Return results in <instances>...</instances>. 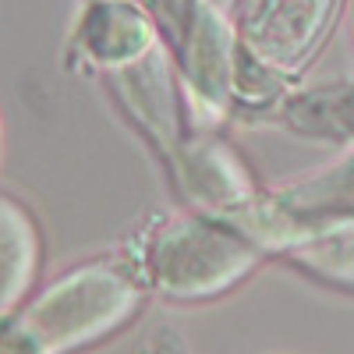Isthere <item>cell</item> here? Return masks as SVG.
Listing matches in <instances>:
<instances>
[{
    "instance_id": "7c38bea8",
    "label": "cell",
    "mask_w": 354,
    "mask_h": 354,
    "mask_svg": "<svg viewBox=\"0 0 354 354\" xmlns=\"http://www.w3.org/2000/svg\"><path fill=\"white\" fill-rule=\"evenodd\" d=\"M287 85H290V78H283L270 64H262L259 57H252L238 43L234 71H230V103H238L245 110H277V103L290 93Z\"/></svg>"
},
{
    "instance_id": "277c9868",
    "label": "cell",
    "mask_w": 354,
    "mask_h": 354,
    "mask_svg": "<svg viewBox=\"0 0 354 354\" xmlns=\"http://www.w3.org/2000/svg\"><path fill=\"white\" fill-rule=\"evenodd\" d=\"M170 53L177 68V82L192 113L195 131H213L230 113V71L234 53H238V32H234L230 15L216 11L209 0H198L195 15L185 28L181 43Z\"/></svg>"
},
{
    "instance_id": "52a82bcc",
    "label": "cell",
    "mask_w": 354,
    "mask_h": 354,
    "mask_svg": "<svg viewBox=\"0 0 354 354\" xmlns=\"http://www.w3.org/2000/svg\"><path fill=\"white\" fill-rule=\"evenodd\" d=\"M110 78L121 103L135 117V124L153 138V145L163 156H170L188 131L181 117V93H177L181 82H177V68L167 46L156 43L145 57L110 71Z\"/></svg>"
},
{
    "instance_id": "30bf717a",
    "label": "cell",
    "mask_w": 354,
    "mask_h": 354,
    "mask_svg": "<svg viewBox=\"0 0 354 354\" xmlns=\"http://www.w3.org/2000/svg\"><path fill=\"white\" fill-rule=\"evenodd\" d=\"M43 241L32 213L11 195H0V315L25 305L36 287Z\"/></svg>"
},
{
    "instance_id": "7a4b0ae2",
    "label": "cell",
    "mask_w": 354,
    "mask_h": 354,
    "mask_svg": "<svg viewBox=\"0 0 354 354\" xmlns=\"http://www.w3.org/2000/svg\"><path fill=\"white\" fill-rule=\"evenodd\" d=\"M145 301V280L121 262H85L50 283L21 315L50 354L93 347L124 330Z\"/></svg>"
},
{
    "instance_id": "3957f363",
    "label": "cell",
    "mask_w": 354,
    "mask_h": 354,
    "mask_svg": "<svg viewBox=\"0 0 354 354\" xmlns=\"http://www.w3.org/2000/svg\"><path fill=\"white\" fill-rule=\"evenodd\" d=\"M344 0H238V43L283 78L301 75L333 32Z\"/></svg>"
},
{
    "instance_id": "9a60e30c",
    "label": "cell",
    "mask_w": 354,
    "mask_h": 354,
    "mask_svg": "<svg viewBox=\"0 0 354 354\" xmlns=\"http://www.w3.org/2000/svg\"><path fill=\"white\" fill-rule=\"evenodd\" d=\"M209 4H213L216 11H223V15H230L234 8H238V0H209Z\"/></svg>"
},
{
    "instance_id": "4fadbf2b",
    "label": "cell",
    "mask_w": 354,
    "mask_h": 354,
    "mask_svg": "<svg viewBox=\"0 0 354 354\" xmlns=\"http://www.w3.org/2000/svg\"><path fill=\"white\" fill-rule=\"evenodd\" d=\"M131 4H138L145 15H149V21L156 25V36L167 43V50H174L177 43H181L198 0H131Z\"/></svg>"
},
{
    "instance_id": "ba28073f",
    "label": "cell",
    "mask_w": 354,
    "mask_h": 354,
    "mask_svg": "<svg viewBox=\"0 0 354 354\" xmlns=\"http://www.w3.org/2000/svg\"><path fill=\"white\" fill-rule=\"evenodd\" d=\"M160 43L156 25L131 0H93L78 21V46L85 61L117 71Z\"/></svg>"
},
{
    "instance_id": "5bb4252c",
    "label": "cell",
    "mask_w": 354,
    "mask_h": 354,
    "mask_svg": "<svg viewBox=\"0 0 354 354\" xmlns=\"http://www.w3.org/2000/svg\"><path fill=\"white\" fill-rule=\"evenodd\" d=\"M0 354H50L43 340L32 333V326L25 322L21 308L0 315Z\"/></svg>"
},
{
    "instance_id": "e0dca14e",
    "label": "cell",
    "mask_w": 354,
    "mask_h": 354,
    "mask_svg": "<svg viewBox=\"0 0 354 354\" xmlns=\"http://www.w3.org/2000/svg\"><path fill=\"white\" fill-rule=\"evenodd\" d=\"M0 135H4V131H0Z\"/></svg>"
},
{
    "instance_id": "8992f818",
    "label": "cell",
    "mask_w": 354,
    "mask_h": 354,
    "mask_svg": "<svg viewBox=\"0 0 354 354\" xmlns=\"http://www.w3.org/2000/svg\"><path fill=\"white\" fill-rule=\"evenodd\" d=\"M270 255H283L319 283L354 290V213H294L280 205Z\"/></svg>"
},
{
    "instance_id": "2e32d148",
    "label": "cell",
    "mask_w": 354,
    "mask_h": 354,
    "mask_svg": "<svg viewBox=\"0 0 354 354\" xmlns=\"http://www.w3.org/2000/svg\"><path fill=\"white\" fill-rule=\"evenodd\" d=\"M351 36H354V0H351Z\"/></svg>"
},
{
    "instance_id": "9c48e42d",
    "label": "cell",
    "mask_w": 354,
    "mask_h": 354,
    "mask_svg": "<svg viewBox=\"0 0 354 354\" xmlns=\"http://www.w3.org/2000/svg\"><path fill=\"white\" fill-rule=\"evenodd\" d=\"M277 121L301 138L354 145V82H326L287 93L277 103Z\"/></svg>"
},
{
    "instance_id": "8fae6325",
    "label": "cell",
    "mask_w": 354,
    "mask_h": 354,
    "mask_svg": "<svg viewBox=\"0 0 354 354\" xmlns=\"http://www.w3.org/2000/svg\"><path fill=\"white\" fill-rule=\"evenodd\" d=\"M270 195L294 213H354V145L322 170Z\"/></svg>"
},
{
    "instance_id": "6da1fadb",
    "label": "cell",
    "mask_w": 354,
    "mask_h": 354,
    "mask_svg": "<svg viewBox=\"0 0 354 354\" xmlns=\"http://www.w3.org/2000/svg\"><path fill=\"white\" fill-rule=\"evenodd\" d=\"M266 252L245 234L209 213L174 216L145 245L142 280L170 301H209L255 273Z\"/></svg>"
},
{
    "instance_id": "5b68a950",
    "label": "cell",
    "mask_w": 354,
    "mask_h": 354,
    "mask_svg": "<svg viewBox=\"0 0 354 354\" xmlns=\"http://www.w3.org/2000/svg\"><path fill=\"white\" fill-rule=\"evenodd\" d=\"M167 163L181 198L192 202L198 213L227 216L259 198V185L248 163L209 131L185 135L181 145L167 156Z\"/></svg>"
}]
</instances>
